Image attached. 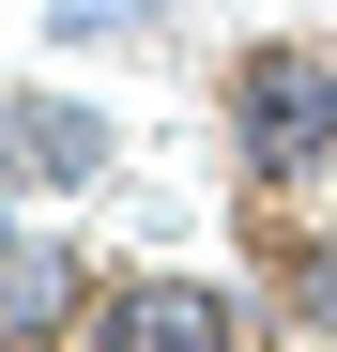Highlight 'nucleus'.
Segmentation results:
<instances>
[{
    "mask_svg": "<svg viewBox=\"0 0 337 352\" xmlns=\"http://www.w3.org/2000/svg\"><path fill=\"white\" fill-rule=\"evenodd\" d=\"M215 138H230V168H246L261 199L322 184V168H337V46H307V31L230 46V77H215Z\"/></svg>",
    "mask_w": 337,
    "mask_h": 352,
    "instance_id": "f257e3e1",
    "label": "nucleus"
},
{
    "mask_svg": "<svg viewBox=\"0 0 337 352\" xmlns=\"http://www.w3.org/2000/svg\"><path fill=\"white\" fill-rule=\"evenodd\" d=\"M261 322H276L261 291H215V276H107L92 291V337H123V352H230Z\"/></svg>",
    "mask_w": 337,
    "mask_h": 352,
    "instance_id": "f03ea898",
    "label": "nucleus"
},
{
    "mask_svg": "<svg viewBox=\"0 0 337 352\" xmlns=\"http://www.w3.org/2000/svg\"><path fill=\"white\" fill-rule=\"evenodd\" d=\"M0 153H16V199H77V184H107V168H123V123H107L92 92H16L0 107Z\"/></svg>",
    "mask_w": 337,
    "mask_h": 352,
    "instance_id": "7ed1b4c3",
    "label": "nucleus"
},
{
    "mask_svg": "<svg viewBox=\"0 0 337 352\" xmlns=\"http://www.w3.org/2000/svg\"><path fill=\"white\" fill-rule=\"evenodd\" d=\"M92 291H107V276H92L46 214L0 230V337H92Z\"/></svg>",
    "mask_w": 337,
    "mask_h": 352,
    "instance_id": "20e7f679",
    "label": "nucleus"
},
{
    "mask_svg": "<svg viewBox=\"0 0 337 352\" xmlns=\"http://www.w3.org/2000/svg\"><path fill=\"white\" fill-rule=\"evenodd\" d=\"M261 307H276V337H337V245H322V230H276Z\"/></svg>",
    "mask_w": 337,
    "mask_h": 352,
    "instance_id": "39448f33",
    "label": "nucleus"
},
{
    "mask_svg": "<svg viewBox=\"0 0 337 352\" xmlns=\"http://www.w3.org/2000/svg\"><path fill=\"white\" fill-rule=\"evenodd\" d=\"M62 31H153V0H46Z\"/></svg>",
    "mask_w": 337,
    "mask_h": 352,
    "instance_id": "423d86ee",
    "label": "nucleus"
}]
</instances>
